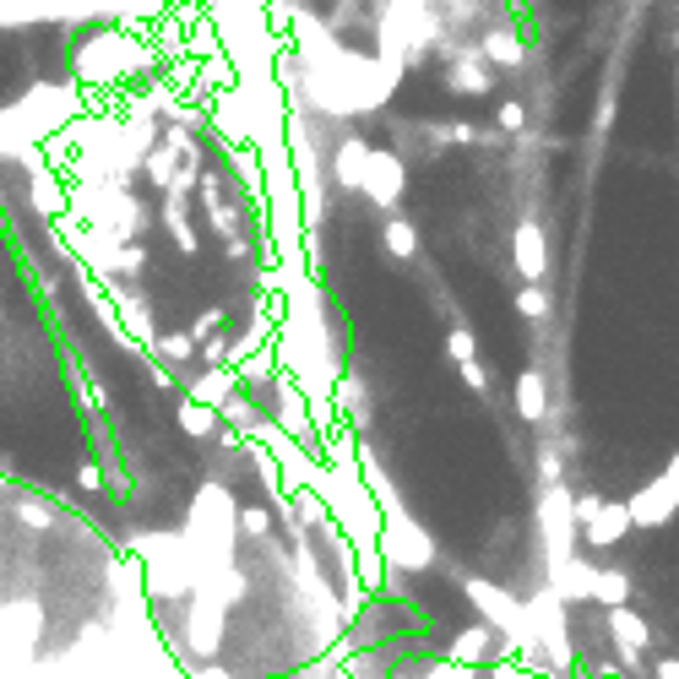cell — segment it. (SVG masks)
<instances>
[{"mask_svg": "<svg viewBox=\"0 0 679 679\" xmlns=\"http://www.w3.org/2000/svg\"><path fill=\"white\" fill-rule=\"evenodd\" d=\"M387 522H381V560H387V571H429L435 565V543L429 533L418 528V522H407L403 506H392V511H381Z\"/></svg>", "mask_w": 679, "mask_h": 679, "instance_id": "cell-1", "label": "cell"}, {"mask_svg": "<svg viewBox=\"0 0 679 679\" xmlns=\"http://www.w3.org/2000/svg\"><path fill=\"white\" fill-rule=\"evenodd\" d=\"M539 528H543V554H549V571L565 565L576 554V495L565 484H543L539 495Z\"/></svg>", "mask_w": 679, "mask_h": 679, "instance_id": "cell-2", "label": "cell"}, {"mask_svg": "<svg viewBox=\"0 0 679 679\" xmlns=\"http://www.w3.org/2000/svg\"><path fill=\"white\" fill-rule=\"evenodd\" d=\"M462 592H468V603L495 625V631H506L511 636V653H517V642H522V631H528V603H517L511 592H500L495 582H484V576H468L462 582Z\"/></svg>", "mask_w": 679, "mask_h": 679, "instance_id": "cell-3", "label": "cell"}, {"mask_svg": "<svg viewBox=\"0 0 679 679\" xmlns=\"http://www.w3.org/2000/svg\"><path fill=\"white\" fill-rule=\"evenodd\" d=\"M576 533L592 543V549H609L631 533V506L625 500H598V495H582L576 500Z\"/></svg>", "mask_w": 679, "mask_h": 679, "instance_id": "cell-4", "label": "cell"}, {"mask_svg": "<svg viewBox=\"0 0 679 679\" xmlns=\"http://www.w3.org/2000/svg\"><path fill=\"white\" fill-rule=\"evenodd\" d=\"M403 185H407V169L403 158L392 152V147H370V169H365V196L381 207V212H392L398 202H403Z\"/></svg>", "mask_w": 679, "mask_h": 679, "instance_id": "cell-5", "label": "cell"}, {"mask_svg": "<svg viewBox=\"0 0 679 679\" xmlns=\"http://www.w3.org/2000/svg\"><path fill=\"white\" fill-rule=\"evenodd\" d=\"M500 658H511V636H506V631H495L490 620L468 625V631H462V636L451 642V664L484 669V664H500Z\"/></svg>", "mask_w": 679, "mask_h": 679, "instance_id": "cell-6", "label": "cell"}, {"mask_svg": "<svg viewBox=\"0 0 679 679\" xmlns=\"http://www.w3.org/2000/svg\"><path fill=\"white\" fill-rule=\"evenodd\" d=\"M609 642L620 653V669H642V658L653 647V631H647L642 614H631V603H620V609H609Z\"/></svg>", "mask_w": 679, "mask_h": 679, "instance_id": "cell-7", "label": "cell"}, {"mask_svg": "<svg viewBox=\"0 0 679 679\" xmlns=\"http://www.w3.org/2000/svg\"><path fill=\"white\" fill-rule=\"evenodd\" d=\"M625 506H631V528H664V522L679 511V479L675 473L653 479V484H647L642 495H631Z\"/></svg>", "mask_w": 679, "mask_h": 679, "instance_id": "cell-8", "label": "cell"}, {"mask_svg": "<svg viewBox=\"0 0 679 679\" xmlns=\"http://www.w3.org/2000/svg\"><path fill=\"white\" fill-rule=\"evenodd\" d=\"M549 587L560 592V603H592L598 565H592V560H582V554H571L565 565H554V571H549Z\"/></svg>", "mask_w": 679, "mask_h": 679, "instance_id": "cell-9", "label": "cell"}, {"mask_svg": "<svg viewBox=\"0 0 679 679\" xmlns=\"http://www.w3.org/2000/svg\"><path fill=\"white\" fill-rule=\"evenodd\" d=\"M511 262H517V277H522V283H543V272H549V240H543L539 223H522V229H517Z\"/></svg>", "mask_w": 679, "mask_h": 679, "instance_id": "cell-10", "label": "cell"}, {"mask_svg": "<svg viewBox=\"0 0 679 679\" xmlns=\"http://www.w3.org/2000/svg\"><path fill=\"white\" fill-rule=\"evenodd\" d=\"M484 60L500 66V71H522V66H528L522 33H517V27H490V33H484Z\"/></svg>", "mask_w": 679, "mask_h": 679, "instance_id": "cell-11", "label": "cell"}, {"mask_svg": "<svg viewBox=\"0 0 679 679\" xmlns=\"http://www.w3.org/2000/svg\"><path fill=\"white\" fill-rule=\"evenodd\" d=\"M365 169H370V141H359V136H348V141L337 147V163H332V180H337L343 191H365Z\"/></svg>", "mask_w": 679, "mask_h": 679, "instance_id": "cell-12", "label": "cell"}, {"mask_svg": "<svg viewBox=\"0 0 679 679\" xmlns=\"http://www.w3.org/2000/svg\"><path fill=\"white\" fill-rule=\"evenodd\" d=\"M517 413H522L528 424L549 418V381H543L539 365H528V370L517 376Z\"/></svg>", "mask_w": 679, "mask_h": 679, "instance_id": "cell-13", "label": "cell"}, {"mask_svg": "<svg viewBox=\"0 0 679 679\" xmlns=\"http://www.w3.org/2000/svg\"><path fill=\"white\" fill-rule=\"evenodd\" d=\"M234 392H240V376H234L229 365H212L207 376H196V381H191V398H196V403H207V407H223Z\"/></svg>", "mask_w": 679, "mask_h": 679, "instance_id": "cell-14", "label": "cell"}, {"mask_svg": "<svg viewBox=\"0 0 679 679\" xmlns=\"http://www.w3.org/2000/svg\"><path fill=\"white\" fill-rule=\"evenodd\" d=\"M55 0H0V27H27V22H55Z\"/></svg>", "mask_w": 679, "mask_h": 679, "instance_id": "cell-15", "label": "cell"}, {"mask_svg": "<svg viewBox=\"0 0 679 679\" xmlns=\"http://www.w3.org/2000/svg\"><path fill=\"white\" fill-rule=\"evenodd\" d=\"M174 418H180V429L185 435H196V440H207V435H218V407H207V403H196V398H185V403L174 407Z\"/></svg>", "mask_w": 679, "mask_h": 679, "instance_id": "cell-16", "label": "cell"}, {"mask_svg": "<svg viewBox=\"0 0 679 679\" xmlns=\"http://www.w3.org/2000/svg\"><path fill=\"white\" fill-rule=\"evenodd\" d=\"M381 240H387V251H392L398 262H413V256H418V229H413L407 218H387Z\"/></svg>", "mask_w": 679, "mask_h": 679, "instance_id": "cell-17", "label": "cell"}, {"mask_svg": "<svg viewBox=\"0 0 679 679\" xmlns=\"http://www.w3.org/2000/svg\"><path fill=\"white\" fill-rule=\"evenodd\" d=\"M592 598L603 603V609H620V603H631V576L625 571H598V587H592Z\"/></svg>", "mask_w": 679, "mask_h": 679, "instance_id": "cell-18", "label": "cell"}, {"mask_svg": "<svg viewBox=\"0 0 679 679\" xmlns=\"http://www.w3.org/2000/svg\"><path fill=\"white\" fill-rule=\"evenodd\" d=\"M451 88H457V93H490V71H484L473 55H457V66H451Z\"/></svg>", "mask_w": 679, "mask_h": 679, "instance_id": "cell-19", "label": "cell"}, {"mask_svg": "<svg viewBox=\"0 0 679 679\" xmlns=\"http://www.w3.org/2000/svg\"><path fill=\"white\" fill-rule=\"evenodd\" d=\"M446 354H451L457 365L479 359V337H473V326H451V332H446Z\"/></svg>", "mask_w": 679, "mask_h": 679, "instance_id": "cell-20", "label": "cell"}, {"mask_svg": "<svg viewBox=\"0 0 679 679\" xmlns=\"http://www.w3.org/2000/svg\"><path fill=\"white\" fill-rule=\"evenodd\" d=\"M16 517L27 522V528H55V506H44V500H16Z\"/></svg>", "mask_w": 679, "mask_h": 679, "instance_id": "cell-21", "label": "cell"}, {"mask_svg": "<svg viewBox=\"0 0 679 679\" xmlns=\"http://www.w3.org/2000/svg\"><path fill=\"white\" fill-rule=\"evenodd\" d=\"M517 310H522V315H533V321H543V315H549V294H543L539 283H528V288L517 294Z\"/></svg>", "mask_w": 679, "mask_h": 679, "instance_id": "cell-22", "label": "cell"}, {"mask_svg": "<svg viewBox=\"0 0 679 679\" xmlns=\"http://www.w3.org/2000/svg\"><path fill=\"white\" fill-rule=\"evenodd\" d=\"M240 533H256V539H267L272 533V517L262 506H240Z\"/></svg>", "mask_w": 679, "mask_h": 679, "instance_id": "cell-23", "label": "cell"}, {"mask_svg": "<svg viewBox=\"0 0 679 679\" xmlns=\"http://www.w3.org/2000/svg\"><path fill=\"white\" fill-rule=\"evenodd\" d=\"M495 120H500V131H522V126H528V110H522L517 99H506V104L495 110Z\"/></svg>", "mask_w": 679, "mask_h": 679, "instance_id": "cell-24", "label": "cell"}, {"mask_svg": "<svg viewBox=\"0 0 679 679\" xmlns=\"http://www.w3.org/2000/svg\"><path fill=\"white\" fill-rule=\"evenodd\" d=\"M490 675H495V679H554V675H539V669H517L511 658H500V664H490Z\"/></svg>", "mask_w": 679, "mask_h": 679, "instance_id": "cell-25", "label": "cell"}, {"mask_svg": "<svg viewBox=\"0 0 679 679\" xmlns=\"http://www.w3.org/2000/svg\"><path fill=\"white\" fill-rule=\"evenodd\" d=\"M191 343L196 337H158V354L163 359H191Z\"/></svg>", "mask_w": 679, "mask_h": 679, "instance_id": "cell-26", "label": "cell"}, {"mask_svg": "<svg viewBox=\"0 0 679 679\" xmlns=\"http://www.w3.org/2000/svg\"><path fill=\"white\" fill-rule=\"evenodd\" d=\"M457 370H462V381H468L473 392H490V376H484V365H479V359H468V365H457Z\"/></svg>", "mask_w": 679, "mask_h": 679, "instance_id": "cell-27", "label": "cell"}, {"mask_svg": "<svg viewBox=\"0 0 679 679\" xmlns=\"http://www.w3.org/2000/svg\"><path fill=\"white\" fill-rule=\"evenodd\" d=\"M332 392H337V403H343V413H359V381H337Z\"/></svg>", "mask_w": 679, "mask_h": 679, "instance_id": "cell-28", "label": "cell"}, {"mask_svg": "<svg viewBox=\"0 0 679 679\" xmlns=\"http://www.w3.org/2000/svg\"><path fill=\"white\" fill-rule=\"evenodd\" d=\"M77 484H82V490H99V484H104V479H99V468H93V462H88V468H82V473H77Z\"/></svg>", "mask_w": 679, "mask_h": 679, "instance_id": "cell-29", "label": "cell"}, {"mask_svg": "<svg viewBox=\"0 0 679 679\" xmlns=\"http://www.w3.org/2000/svg\"><path fill=\"white\" fill-rule=\"evenodd\" d=\"M653 679H679V664H675V658H669V664H658V675H653Z\"/></svg>", "mask_w": 679, "mask_h": 679, "instance_id": "cell-30", "label": "cell"}, {"mask_svg": "<svg viewBox=\"0 0 679 679\" xmlns=\"http://www.w3.org/2000/svg\"><path fill=\"white\" fill-rule=\"evenodd\" d=\"M664 473H675V479H679V451H675V457H669V468H664Z\"/></svg>", "mask_w": 679, "mask_h": 679, "instance_id": "cell-31", "label": "cell"}]
</instances>
